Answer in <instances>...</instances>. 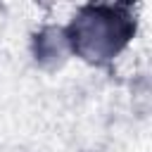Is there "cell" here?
Returning a JSON list of instances; mask_svg holds the SVG:
<instances>
[{
  "label": "cell",
  "mask_w": 152,
  "mask_h": 152,
  "mask_svg": "<svg viewBox=\"0 0 152 152\" xmlns=\"http://www.w3.org/2000/svg\"><path fill=\"white\" fill-rule=\"evenodd\" d=\"M138 28L131 5H83L64 28L66 48L88 64L102 66L133 40Z\"/></svg>",
  "instance_id": "cell-1"
}]
</instances>
